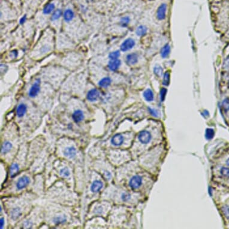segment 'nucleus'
Here are the masks:
<instances>
[{
    "mask_svg": "<svg viewBox=\"0 0 229 229\" xmlns=\"http://www.w3.org/2000/svg\"><path fill=\"white\" fill-rule=\"evenodd\" d=\"M64 19L66 22H70L75 17V13L74 11L68 8L65 10L63 14Z\"/></svg>",
    "mask_w": 229,
    "mask_h": 229,
    "instance_id": "9b49d317",
    "label": "nucleus"
},
{
    "mask_svg": "<svg viewBox=\"0 0 229 229\" xmlns=\"http://www.w3.org/2000/svg\"><path fill=\"white\" fill-rule=\"evenodd\" d=\"M220 172L224 176H229V169L227 167H222Z\"/></svg>",
    "mask_w": 229,
    "mask_h": 229,
    "instance_id": "72a5a7b5",
    "label": "nucleus"
},
{
    "mask_svg": "<svg viewBox=\"0 0 229 229\" xmlns=\"http://www.w3.org/2000/svg\"><path fill=\"white\" fill-rule=\"evenodd\" d=\"M124 137L121 134H117L116 135H114V136H113V137L112 138V140H111V142L112 144L114 145V146H120L121 145L123 142H124Z\"/></svg>",
    "mask_w": 229,
    "mask_h": 229,
    "instance_id": "6e6552de",
    "label": "nucleus"
},
{
    "mask_svg": "<svg viewBox=\"0 0 229 229\" xmlns=\"http://www.w3.org/2000/svg\"><path fill=\"white\" fill-rule=\"evenodd\" d=\"M103 211V209L101 208V207H98L95 210V212L96 213H98V214H101Z\"/></svg>",
    "mask_w": 229,
    "mask_h": 229,
    "instance_id": "a19ab883",
    "label": "nucleus"
},
{
    "mask_svg": "<svg viewBox=\"0 0 229 229\" xmlns=\"http://www.w3.org/2000/svg\"><path fill=\"white\" fill-rule=\"evenodd\" d=\"M153 72L155 73V75L156 76L160 77L162 76L163 75V70L162 69V67L159 66V65H156L153 68Z\"/></svg>",
    "mask_w": 229,
    "mask_h": 229,
    "instance_id": "b1692460",
    "label": "nucleus"
},
{
    "mask_svg": "<svg viewBox=\"0 0 229 229\" xmlns=\"http://www.w3.org/2000/svg\"><path fill=\"white\" fill-rule=\"evenodd\" d=\"M166 93H167V89L164 88H161V89L160 91V100L161 102H164V100L166 98Z\"/></svg>",
    "mask_w": 229,
    "mask_h": 229,
    "instance_id": "7c9ffc66",
    "label": "nucleus"
},
{
    "mask_svg": "<svg viewBox=\"0 0 229 229\" xmlns=\"http://www.w3.org/2000/svg\"><path fill=\"white\" fill-rule=\"evenodd\" d=\"M66 221V218L64 217H57L56 218L55 220H54V221L56 223V224H58V223H63V222H64Z\"/></svg>",
    "mask_w": 229,
    "mask_h": 229,
    "instance_id": "c9c22d12",
    "label": "nucleus"
},
{
    "mask_svg": "<svg viewBox=\"0 0 229 229\" xmlns=\"http://www.w3.org/2000/svg\"><path fill=\"white\" fill-rule=\"evenodd\" d=\"M121 198H122V200L124 201V202H128L131 200V195L127 193V192H124L122 195H121Z\"/></svg>",
    "mask_w": 229,
    "mask_h": 229,
    "instance_id": "c85d7f7f",
    "label": "nucleus"
},
{
    "mask_svg": "<svg viewBox=\"0 0 229 229\" xmlns=\"http://www.w3.org/2000/svg\"><path fill=\"white\" fill-rule=\"evenodd\" d=\"M30 178L28 176H23L21 178L17 184H16V187L18 190H22L26 187L30 183Z\"/></svg>",
    "mask_w": 229,
    "mask_h": 229,
    "instance_id": "39448f33",
    "label": "nucleus"
},
{
    "mask_svg": "<svg viewBox=\"0 0 229 229\" xmlns=\"http://www.w3.org/2000/svg\"><path fill=\"white\" fill-rule=\"evenodd\" d=\"M143 182V178L140 175L133 176L129 182L130 187L133 189H137L142 186Z\"/></svg>",
    "mask_w": 229,
    "mask_h": 229,
    "instance_id": "f03ea898",
    "label": "nucleus"
},
{
    "mask_svg": "<svg viewBox=\"0 0 229 229\" xmlns=\"http://www.w3.org/2000/svg\"><path fill=\"white\" fill-rule=\"evenodd\" d=\"M169 83H170V73L167 72H166L164 75L163 84L165 86H168Z\"/></svg>",
    "mask_w": 229,
    "mask_h": 229,
    "instance_id": "bb28decb",
    "label": "nucleus"
},
{
    "mask_svg": "<svg viewBox=\"0 0 229 229\" xmlns=\"http://www.w3.org/2000/svg\"><path fill=\"white\" fill-rule=\"evenodd\" d=\"M130 22V18L129 16H124L122 17L121 20H120V24L121 25L122 27H125L127 26H128V25L129 24Z\"/></svg>",
    "mask_w": 229,
    "mask_h": 229,
    "instance_id": "393cba45",
    "label": "nucleus"
},
{
    "mask_svg": "<svg viewBox=\"0 0 229 229\" xmlns=\"http://www.w3.org/2000/svg\"><path fill=\"white\" fill-rule=\"evenodd\" d=\"M21 215V211L18 208L13 209V211L11 212V217L13 220H16L20 217Z\"/></svg>",
    "mask_w": 229,
    "mask_h": 229,
    "instance_id": "5701e85b",
    "label": "nucleus"
},
{
    "mask_svg": "<svg viewBox=\"0 0 229 229\" xmlns=\"http://www.w3.org/2000/svg\"><path fill=\"white\" fill-rule=\"evenodd\" d=\"M19 167L18 164L16 163H13L12 165L10 166V174L11 178L15 177L19 172Z\"/></svg>",
    "mask_w": 229,
    "mask_h": 229,
    "instance_id": "f3484780",
    "label": "nucleus"
},
{
    "mask_svg": "<svg viewBox=\"0 0 229 229\" xmlns=\"http://www.w3.org/2000/svg\"><path fill=\"white\" fill-rule=\"evenodd\" d=\"M63 15V11L61 9H56L55 10L52 15V16H51V20L52 21H56V20H58L59 18H60V17L61 16V15Z\"/></svg>",
    "mask_w": 229,
    "mask_h": 229,
    "instance_id": "4be33fe9",
    "label": "nucleus"
},
{
    "mask_svg": "<svg viewBox=\"0 0 229 229\" xmlns=\"http://www.w3.org/2000/svg\"><path fill=\"white\" fill-rule=\"evenodd\" d=\"M153 139V135L148 130L142 131L138 136L139 141L143 145L149 144Z\"/></svg>",
    "mask_w": 229,
    "mask_h": 229,
    "instance_id": "f257e3e1",
    "label": "nucleus"
},
{
    "mask_svg": "<svg viewBox=\"0 0 229 229\" xmlns=\"http://www.w3.org/2000/svg\"><path fill=\"white\" fill-rule=\"evenodd\" d=\"M222 211L226 218L229 219V207L227 206H223L222 208Z\"/></svg>",
    "mask_w": 229,
    "mask_h": 229,
    "instance_id": "f704fd0d",
    "label": "nucleus"
},
{
    "mask_svg": "<svg viewBox=\"0 0 229 229\" xmlns=\"http://www.w3.org/2000/svg\"><path fill=\"white\" fill-rule=\"evenodd\" d=\"M148 111H149V112L151 114L153 115V116H154V117H158L160 115L159 112L155 109L148 108Z\"/></svg>",
    "mask_w": 229,
    "mask_h": 229,
    "instance_id": "473e14b6",
    "label": "nucleus"
},
{
    "mask_svg": "<svg viewBox=\"0 0 229 229\" xmlns=\"http://www.w3.org/2000/svg\"><path fill=\"white\" fill-rule=\"evenodd\" d=\"M170 52V46L169 44H166L161 50V55L162 58H166L169 56Z\"/></svg>",
    "mask_w": 229,
    "mask_h": 229,
    "instance_id": "dca6fc26",
    "label": "nucleus"
},
{
    "mask_svg": "<svg viewBox=\"0 0 229 229\" xmlns=\"http://www.w3.org/2000/svg\"><path fill=\"white\" fill-rule=\"evenodd\" d=\"M103 184L102 181L99 180H95V181L93 182L91 185V190L93 192H97L102 190V189L103 188Z\"/></svg>",
    "mask_w": 229,
    "mask_h": 229,
    "instance_id": "1a4fd4ad",
    "label": "nucleus"
},
{
    "mask_svg": "<svg viewBox=\"0 0 229 229\" xmlns=\"http://www.w3.org/2000/svg\"><path fill=\"white\" fill-rule=\"evenodd\" d=\"M60 174L62 176H64V177H68L69 175H70V171L69 170L65 167V168H63L60 171Z\"/></svg>",
    "mask_w": 229,
    "mask_h": 229,
    "instance_id": "2f4dec72",
    "label": "nucleus"
},
{
    "mask_svg": "<svg viewBox=\"0 0 229 229\" xmlns=\"http://www.w3.org/2000/svg\"><path fill=\"white\" fill-rule=\"evenodd\" d=\"M40 90V79H37L34 83L32 85L31 88L30 89L29 91V95L31 97H36L39 93Z\"/></svg>",
    "mask_w": 229,
    "mask_h": 229,
    "instance_id": "20e7f679",
    "label": "nucleus"
},
{
    "mask_svg": "<svg viewBox=\"0 0 229 229\" xmlns=\"http://www.w3.org/2000/svg\"><path fill=\"white\" fill-rule=\"evenodd\" d=\"M26 20H27V16H26V15H24V16H22V17L21 18V19H20V21H19L20 24H21V25L24 24Z\"/></svg>",
    "mask_w": 229,
    "mask_h": 229,
    "instance_id": "4c0bfd02",
    "label": "nucleus"
},
{
    "mask_svg": "<svg viewBox=\"0 0 229 229\" xmlns=\"http://www.w3.org/2000/svg\"><path fill=\"white\" fill-rule=\"evenodd\" d=\"M202 115H203L204 117H205V118L208 117V116H209V112H208V111H206V110H205V111L202 113Z\"/></svg>",
    "mask_w": 229,
    "mask_h": 229,
    "instance_id": "ea45409f",
    "label": "nucleus"
},
{
    "mask_svg": "<svg viewBox=\"0 0 229 229\" xmlns=\"http://www.w3.org/2000/svg\"><path fill=\"white\" fill-rule=\"evenodd\" d=\"M112 83V80L110 77H106L101 79L98 82V85L102 88H108L111 85Z\"/></svg>",
    "mask_w": 229,
    "mask_h": 229,
    "instance_id": "4468645a",
    "label": "nucleus"
},
{
    "mask_svg": "<svg viewBox=\"0 0 229 229\" xmlns=\"http://www.w3.org/2000/svg\"><path fill=\"white\" fill-rule=\"evenodd\" d=\"M64 153L67 156L73 157L76 153V150L75 147H68L66 148L64 151Z\"/></svg>",
    "mask_w": 229,
    "mask_h": 229,
    "instance_id": "6ab92c4d",
    "label": "nucleus"
},
{
    "mask_svg": "<svg viewBox=\"0 0 229 229\" xmlns=\"http://www.w3.org/2000/svg\"><path fill=\"white\" fill-rule=\"evenodd\" d=\"M55 8V5L54 3H52V2L48 3L43 8V13L44 15H49L51 13L52 11H53Z\"/></svg>",
    "mask_w": 229,
    "mask_h": 229,
    "instance_id": "2eb2a0df",
    "label": "nucleus"
},
{
    "mask_svg": "<svg viewBox=\"0 0 229 229\" xmlns=\"http://www.w3.org/2000/svg\"><path fill=\"white\" fill-rule=\"evenodd\" d=\"M1 229H3V226L4 225V218H1Z\"/></svg>",
    "mask_w": 229,
    "mask_h": 229,
    "instance_id": "79ce46f5",
    "label": "nucleus"
},
{
    "mask_svg": "<svg viewBox=\"0 0 229 229\" xmlns=\"http://www.w3.org/2000/svg\"><path fill=\"white\" fill-rule=\"evenodd\" d=\"M104 176H105V178L107 179H108V180H109V179H111V178H112V175H111V172H109V171H105V172H104Z\"/></svg>",
    "mask_w": 229,
    "mask_h": 229,
    "instance_id": "e433bc0d",
    "label": "nucleus"
},
{
    "mask_svg": "<svg viewBox=\"0 0 229 229\" xmlns=\"http://www.w3.org/2000/svg\"><path fill=\"white\" fill-rule=\"evenodd\" d=\"M72 117H73L74 121L76 123H78V122H80V121H82L83 120V119L84 118V115H83V113L82 111L77 110L76 111H75V112L73 113V114L72 115Z\"/></svg>",
    "mask_w": 229,
    "mask_h": 229,
    "instance_id": "ddd939ff",
    "label": "nucleus"
},
{
    "mask_svg": "<svg viewBox=\"0 0 229 229\" xmlns=\"http://www.w3.org/2000/svg\"><path fill=\"white\" fill-rule=\"evenodd\" d=\"M120 56V52L119 50H116L114 51L113 52H111L109 55V58L111 60H118V58Z\"/></svg>",
    "mask_w": 229,
    "mask_h": 229,
    "instance_id": "cd10ccee",
    "label": "nucleus"
},
{
    "mask_svg": "<svg viewBox=\"0 0 229 229\" xmlns=\"http://www.w3.org/2000/svg\"><path fill=\"white\" fill-rule=\"evenodd\" d=\"M18 56V52L16 50H13L10 53V56L13 58H16Z\"/></svg>",
    "mask_w": 229,
    "mask_h": 229,
    "instance_id": "58836bf2",
    "label": "nucleus"
},
{
    "mask_svg": "<svg viewBox=\"0 0 229 229\" xmlns=\"http://www.w3.org/2000/svg\"><path fill=\"white\" fill-rule=\"evenodd\" d=\"M27 106L24 104H21L18 106L17 110H16V114L19 118L23 117L27 112Z\"/></svg>",
    "mask_w": 229,
    "mask_h": 229,
    "instance_id": "f8f14e48",
    "label": "nucleus"
},
{
    "mask_svg": "<svg viewBox=\"0 0 229 229\" xmlns=\"http://www.w3.org/2000/svg\"><path fill=\"white\" fill-rule=\"evenodd\" d=\"M226 163H227V166H229V158L226 161Z\"/></svg>",
    "mask_w": 229,
    "mask_h": 229,
    "instance_id": "37998d69",
    "label": "nucleus"
},
{
    "mask_svg": "<svg viewBox=\"0 0 229 229\" xmlns=\"http://www.w3.org/2000/svg\"><path fill=\"white\" fill-rule=\"evenodd\" d=\"M121 64V62L119 60H111L109 62L108 67L111 70L114 72V71H116L119 69Z\"/></svg>",
    "mask_w": 229,
    "mask_h": 229,
    "instance_id": "9d476101",
    "label": "nucleus"
},
{
    "mask_svg": "<svg viewBox=\"0 0 229 229\" xmlns=\"http://www.w3.org/2000/svg\"><path fill=\"white\" fill-rule=\"evenodd\" d=\"M214 134H215V132H214V131L213 129H212V128H208L206 130L205 137H206V139L207 140H211V139H212L214 137Z\"/></svg>",
    "mask_w": 229,
    "mask_h": 229,
    "instance_id": "a878e982",
    "label": "nucleus"
},
{
    "mask_svg": "<svg viewBox=\"0 0 229 229\" xmlns=\"http://www.w3.org/2000/svg\"><path fill=\"white\" fill-rule=\"evenodd\" d=\"M147 28L145 26L140 25L139 27H137L136 30V34L139 36H143L147 34Z\"/></svg>",
    "mask_w": 229,
    "mask_h": 229,
    "instance_id": "412c9836",
    "label": "nucleus"
},
{
    "mask_svg": "<svg viewBox=\"0 0 229 229\" xmlns=\"http://www.w3.org/2000/svg\"><path fill=\"white\" fill-rule=\"evenodd\" d=\"M144 97L148 102H152L153 100V93L150 89H147L144 93Z\"/></svg>",
    "mask_w": 229,
    "mask_h": 229,
    "instance_id": "aec40b11",
    "label": "nucleus"
},
{
    "mask_svg": "<svg viewBox=\"0 0 229 229\" xmlns=\"http://www.w3.org/2000/svg\"><path fill=\"white\" fill-rule=\"evenodd\" d=\"M135 45V41L132 38H127L121 46V49L123 52H125L131 49Z\"/></svg>",
    "mask_w": 229,
    "mask_h": 229,
    "instance_id": "7ed1b4c3",
    "label": "nucleus"
},
{
    "mask_svg": "<svg viewBox=\"0 0 229 229\" xmlns=\"http://www.w3.org/2000/svg\"><path fill=\"white\" fill-rule=\"evenodd\" d=\"M100 96V92L97 89H91L87 94V99L90 102L97 101Z\"/></svg>",
    "mask_w": 229,
    "mask_h": 229,
    "instance_id": "423d86ee",
    "label": "nucleus"
},
{
    "mask_svg": "<svg viewBox=\"0 0 229 229\" xmlns=\"http://www.w3.org/2000/svg\"><path fill=\"white\" fill-rule=\"evenodd\" d=\"M12 148V144L10 142H5L1 146V153H8Z\"/></svg>",
    "mask_w": 229,
    "mask_h": 229,
    "instance_id": "a211bd4d",
    "label": "nucleus"
},
{
    "mask_svg": "<svg viewBox=\"0 0 229 229\" xmlns=\"http://www.w3.org/2000/svg\"><path fill=\"white\" fill-rule=\"evenodd\" d=\"M138 61V55L136 53H132L127 55L126 57V63L128 65H134Z\"/></svg>",
    "mask_w": 229,
    "mask_h": 229,
    "instance_id": "0eeeda50",
    "label": "nucleus"
},
{
    "mask_svg": "<svg viewBox=\"0 0 229 229\" xmlns=\"http://www.w3.org/2000/svg\"><path fill=\"white\" fill-rule=\"evenodd\" d=\"M223 108L226 112H228L229 111V99L226 98L223 102Z\"/></svg>",
    "mask_w": 229,
    "mask_h": 229,
    "instance_id": "c756f323",
    "label": "nucleus"
}]
</instances>
